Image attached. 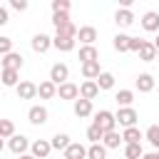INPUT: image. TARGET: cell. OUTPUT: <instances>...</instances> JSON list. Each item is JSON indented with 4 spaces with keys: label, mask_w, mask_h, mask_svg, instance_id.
I'll return each instance as SVG.
<instances>
[{
    "label": "cell",
    "mask_w": 159,
    "mask_h": 159,
    "mask_svg": "<svg viewBox=\"0 0 159 159\" xmlns=\"http://www.w3.org/2000/svg\"><path fill=\"white\" fill-rule=\"evenodd\" d=\"M94 124L107 134V132H114V127H117V114H112V112H107V109H102V112H97L94 114Z\"/></svg>",
    "instance_id": "obj_1"
},
{
    "label": "cell",
    "mask_w": 159,
    "mask_h": 159,
    "mask_svg": "<svg viewBox=\"0 0 159 159\" xmlns=\"http://www.w3.org/2000/svg\"><path fill=\"white\" fill-rule=\"evenodd\" d=\"M137 119H139V114H137L134 107H119V112H117V122H119L124 129L137 127Z\"/></svg>",
    "instance_id": "obj_2"
},
{
    "label": "cell",
    "mask_w": 159,
    "mask_h": 159,
    "mask_svg": "<svg viewBox=\"0 0 159 159\" xmlns=\"http://www.w3.org/2000/svg\"><path fill=\"white\" fill-rule=\"evenodd\" d=\"M67 77H70V70H67V65L57 62V65H52V67H50V80H52L57 87H60V84H65V82H70Z\"/></svg>",
    "instance_id": "obj_3"
},
{
    "label": "cell",
    "mask_w": 159,
    "mask_h": 159,
    "mask_svg": "<svg viewBox=\"0 0 159 159\" xmlns=\"http://www.w3.org/2000/svg\"><path fill=\"white\" fill-rule=\"evenodd\" d=\"M97 94H99V84H97V80H84V82L80 84V97H82V99H89V102H92Z\"/></svg>",
    "instance_id": "obj_4"
},
{
    "label": "cell",
    "mask_w": 159,
    "mask_h": 159,
    "mask_svg": "<svg viewBox=\"0 0 159 159\" xmlns=\"http://www.w3.org/2000/svg\"><path fill=\"white\" fill-rule=\"evenodd\" d=\"M57 94H60V99H80V87L75 84V82H65V84H60L57 87Z\"/></svg>",
    "instance_id": "obj_5"
},
{
    "label": "cell",
    "mask_w": 159,
    "mask_h": 159,
    "mask_svg": "<svg viewBox=\"0 0 159 159\" xmlns=\"http://www.w3.org/2000/svg\"><path fill=\"white\" fill-rule=\"evenodd\" d=\"M17 97H20V99H32V97H37V84L30 82V80H22V82L17 84Z\"/></svg>",
    "instance_id": "obj_6"
},
{
    "label": "cell",
    "mask_w": 159,
    "mask_h": 159,
    "mask_svg": "<svg viewBox=\"0 0 159 159\" xmlns=\"http://www.w3.org/2000/svg\"><path fill=\"white\" fill-rule=\"evenodd\" d=\"M27 119H30V124L40 127V124H45V122H47V109H45V107H40V104H35V107H30Z\"/></svg>",
    "instance_id": "obj_7"
},
{
    "label": "cell",
    "mask_w": 159,
    "mask_h": 159,
    "mask_svg": "<svg viewBox=\"0 0 159 159\" xmlns=\"http://www.w3.org/2000/svg\"><path fill=\"white\" fill-rule=\"evenodd\" d=\"M142 27L147 32H159V12H154V10L144 12L142 15Z\"/></svg>",
    "instance_id": "obj_8"
},
{
    "label": "cell",
    "mask_w": 159,
    "mask_h": 159,
    "mask_svg": "<svg viewBox=\"0 0 159 159\" xmlns=\"http://www.w3.org/2000/svg\"><path fill=\"white\" fill-rule=\"evenodd\" d=\"M30 45H32V50H35V52H40V55H42V52H47V50L52 47V37H47L45 32H40V35H35V37H32V42H30Z\"/></svg>",
    "instance_id": "obj_9"
},
{
    "label": "cell",
    "mask_w": 159,
    "mask_h": 159,
    "mask_svg": "<svg viewBox=\"0 0 159 159\" xmlns=\"http://www.w3.org/2000/svg\"><path fill=\"white\" fill-rule=\"evenodd\" d=\"M80 60H82V65H87V62H99L97 47H94V45H82V47H80Z\"/></svg>",
    "instance_id": "obj_10"
},
{
    "label": "cell",
    "mask_w": 159,
    "mask_h": 159,
    "mask_svg": "<svg viewBox=\"0 0 159 159\" xmlns=\"http://www.w3.org/2000/svg\"><path fill=\"white\" fill-rule=\"evenodd\" d=\"M7 149H10L12 154L22 157V154H25V149H27V139H25V137H20V134H15L12 139H7Z\"/></svg>",
    "instance_id": "obj_11"
},
{
    "label": "cell",
    "mask_w": 159,
    "mask_h": 159,
    "mask_svg": "<svg viewBox=\"0 0 159 159\" xmlns=\"http://www.w3.org/2000/svg\"><path fill=\"white\" fill-rule=\"evenodd\" d=\"M50 152H52V142L37 139V142L32 144V157H35V159H45V157H50Z\"/></svg>",
    "instance_id": "obj_12"
},
{
    "label": "cell",
    "mask_w": 159,
    "mask_h": 159,
    "mask_svg": "<svg viewBox=\"0 0 159 159\" xmlns=\"http://www.w3.org/2000/svg\"><path fill=\"white\" fill-rule=\"evenodd\" d=\"M37 94H40L42 99H52V97L57 94V84H55L52 80H45V82L37 84Z\"/></svg>",
    "instance_id": "obj_13"
},
{
    "label": "cell",
    "mask_w": 159,
    "mask_h": 159,
    "mask_svg": "<svg viewBox=\"0 0 159 159\" xmlns=\"http://www.w3.org/2000/svg\"><path fill=\"white\" fill-rule=\"evenodd\" d=\"M77 37H80L82 45H94V40H97V30H94L92 25H84V27H80Z\"/></svg>",
    "instance_id": "obj_14"
},
{
    "label": "cell",
    "mask_w": 159,
    "mask_h": 159,
    "mask_svg": "<svg viewBox=\"0 0 159 159\" xmlns=\"http://www.w3.org/2000/svg\"><path fill=\"white\" fill-rule=\"evenodd\" d=\"M52 47H57L60 52H70V50H75V40L65 37V35H55L52 37Z\"/></svg>",
    "instance_id": "obj_15"
},
{
    "label": "cell",
    "mask_w": 159,
    "mask_h": 159,
    "mask_svg": "<svg viewBox=\"0 0 159 159\" xmlns=\"http://www.w3.org/2000/svg\"><path fill=\"white\" fill-rule=\"evenodd\" d=\"M62 154H65V159H84V157H87V149H84L82 144L72 142V144H70V147H67Z\"/></svg>",
    "instance_id": "obj_16"
},
{
    "label": "cell",
    "mask_w": 159,
    "mask_h": 159,
    "mask_svg": "<svg viewBox=\"0 0 159 159\" xmlns=\"http://www.w3.org/2000/svg\"><path fill=\"white\" fill-rule=\"evenodd\" d=\"M114 22H117L119 27H129V25L134 22V15H132V10H129V7H122V10H117V15H114Z\"/></svg>",
    "instance_id": "obj_17"
},
{
    "label": "cell",
    "mask_w": 159,
    "mask_h": 159,
    "mask_svg": "<svg viewBox=\"0 0 159 159\" xmlns=\"http://www.w3.org/2000/svg\"><path fill=\"white\" fill-rule=\"evenodd\" d=\"M20 67H22V57L17 52H10L2 57V70H17L20 72Z\"/></svg>",
    "instance_id": "obj_18"
},
{
    "label": "cell",
    "mask_w": 159,
    "mask_h": 159,
    "mask_svg": "<svg viewBox=\"0 0 159 159\" xmlns=\"http://www.w3.org/2000/svg\"><path fill=\"white\" fill-rule=\"evenodd\" d=\"M92 114V102L89 99H77L75 102V117H80V119H84V117H89Z\"/></svg>",
    "instance_id": "obj_19"
},
{
    "label": "cell",
    "mask_w": 159,
    "mask_h": 159,
    "mask_svg": "<svg viewBox=\"0 0 159 159\" xmlns=\"http://www.w3.org/2000/svg\"><path fill=\"white\" fill-rule=\"evenodd\" d=\"M139 60H144V62L157 60V47H154V42H147V40H144V45H142V50H139Z\"/></svg>",
    "instance_id": "obj_20"
},
{
    "label": "cell",
    "mask_w": 159,
    "mask_h": 159,
    "mask_svg": "<svg viewBox=\"0 0 159 159\" xmlns=\"http://www.w3.org/2000/svg\"><path fill=\"white\" fill-rule=\"evenodd\" d=\"M82 75H84V80H97V77L102 75L99 62H87V65H82Z\"/></svg>",
    "instance_id": "obj_21"
},
{
    "label": "cell",
    "mask_w": 159,
    "mask_h": 159,
    "mask_svg": "<svg viewBox=\"0 0 159 159\" xmlns=\"http://www.w3.org/2000/svg\"><path fill=\"white\" fill-rule=\"evenodd\" d=\"M137 89L144 92V94L152 92V89H154V77H152V75H139V77H137Z\"/></svg>",
    "instance_id": "obj_22"
},
{
    "label": "cell",
    "mask_w": 159,
    "mask_h": 159,
    "mask_svg": "<svg viewBox=\"0 0 159 159\" xmlns=\"http://www.w3.org/2000/svg\"><path fill=\"white\" fill-rule=\"evenodd\" d=\"M122 137H124V144H139V142H142V132H139V127H129V129H124Z\"/></svg>",
    "instance_id": "obj_23"
},
{
    "label": "cell",
    "mask_w": 159,
    "mask_h": 159,
    "mask_svg": "<svg viewBox=\"0 0 159 159\" xmlns=\"http://www.w3.org/2000/svg\"><path fill=\"white\" fill-rule=\"evenodd\" d=\"M102 142H104V147H107V149H117V147H119V142H124V137L114 129V132H107Z\"/></svg>",
    "instance_id": "obj_24"
},
{
    "label": "cell",
    "mask_w": 159,
    "mask_h": 159,
    "mask_svg": "<svg viewBox=\"0 0 159 159\" xmlns=\"http://www.w3.org/2000/svg\"><path fill=\"white\" fill-rule=\"evenodd\" d=\"M112 45H114V50H117V52H129L132 37H129V35H122V32H119V35L114 37V42H112Z\"/></svg>",
    "instance_id": "obj_25"
},
{
    "label": "cell",
    "mask_w": 159,
    "mask_h": 159,
    "mask_svg": "<svg viewBox=\"0 0 159 159\" xmlns=\"http://www.w3.org/2000/svg\"><path fill=\"white\" fill-rule=\"evenodd\" d=\"M144 149L142 144H124V159H142Z\"/></svg>",
    "instance_id": "obj_26"
},
{
    "label": "cell",
    "mask_w": 159,
    "mask_h": 159,
    "mask_svg": "<svg viewBox=\"0 0 159 159\" xmlns=\"http://www.w3.org/2000/svg\"><path fill=\"white\" fill-rule=\"evenodd\" d=\"M17 77H20L17 70H2V84H5V87H17V84H20Z\"/></svg>",
    "instance_id": "obj_27"
},
{
    "label": "cell",
    "mask_w": 159,
    "mask_h": 159,
    "mask_svg": "<svg viewBox=\"0 0 159 159\" xmlns=\"http://www.w3.org/2000/svg\"><path fill=\"white\" fill-rule=\"evenodd\" d=\"M114 99H117V104H119V107H132V99H134V92H132V89H119Z\"/></svg>",
    "instance_id": "obj_28"
},
{
    "label": "cell",
    "mask_w": 159,
    "mask_h": 159,
    "mask_svg": "<svg viewBox=\"0 0 159 159\" xmlns=\"http://www.w3.org/2000/svg\"><path fill=\"white\" fill-rule=\"evenodd\" d=\"M87 159H107V147L104 144H92L87 149Z\"/></svg>",
    "instance_id": "obj_29"
},
{
    "label": "cell",
    "mask_w": 159,
    "mask_h": 159,
    "mask_svg": "<svg viewBox=\"0 0 159 159\" xmlns=\"http://www.w3.org/2000/svg\"><path fill=\"white\" fill-rule=\"evenodd\" d=\"M0 137L2 139H12L15 137V124L10 119H0Z\"/></svg>",
    "instance_id": "obj_30"
},
{
    "label": "cell",
    "mask_w": 159,
    "mask_h": 159,
    "mask_svg": "<svg viewBox=\"0 0 159 159\" xmlns=\"http://www.w3.org/2000/svg\"><path fill=\"white\" fill-rule=\"evenodd\" d=\"M70 144H72V142H70L67 134H55V137H52V149H57V152H65Z\"/></svg>",
    "instance_id": "obj_31"
},
{
    "label": "cell",
    "mask_w": 159,
    "mask_h": 159,
    "mask_svg": "<svg viewBox=\"0 0 159 159\" xmlns=\"http://www.w3.org/2000/svg\"><path fill=\"white\" fill-rule=\"evenodd\" d=\"M97 84H99V89H112L114 87V75L112 72H102L97 77Z\"/></svg>",
    "instance_id": "obj_32"
},
{
    "label": "cell",
    "mask_w": 159,
    "mask_h": 159,
    "mask_svg": "<svg viewBox=\"0 0 159 159\" xmlns=\"http://www.w3.org/2000/svg\"><path fill=\"white\" fill-rule=\"evenodd\" d=\"M67 22H72L67 12H52V25H55V30H60V27H65Z\"/></svg>",
    "instance_id": "obj_33"
},
{
    "label": "cell",
    "mask_w": 159,
    "mask_h": 159,
    "mask_svg": "<svg viewBox=\"0 0 159 159\" xmlns=\"http://www.w3.org/2000/svg\"><path fill=\"white\" fill-rule=\"evenodd\" d=\"M87 139H89L92 144H99V139H104V132H102L97 124H92V127L87 129Z\"/></svg>",
    "instance_id": "obj_34"
},
{
    "label": "cell",
    "mask_w": 159,
    "mask_h": 159,
    "mask_svg": "<svg viewBox=\"0 0 159 159\" xmlns=\"http://www.w3.org/2000/svg\"><path fill=\"white\" fill-rule=\"evenodd\" d=\"M144 137H147V139H149V142L159 149V124H152V127L144 132Z\"/></svg>",
    "instance_id": "obj_35"
},
{
    "label": "cell",
    "mask_w": 159,
    "mask_h": 159,
    "mask_svg": "<svg viewBox=\"0 0 159 159\" xmlns=\"http://www.w3.org/2000/svg\"><path fill=\"white\" fill-rule=\"evenodd\" d=\"M77 32H80V30L75 27V22H67L65 27H60V30H57V35H65V37H72V40L77 37Z\"/></svg>",
    "instance_id": "obj_36"
},
{
    "label": "cell",
    "mask_w": 159,
    "mask_h": 159,
    "mask_svg": "<svg viewBox=\"0 0 159 159\" xmlns=\"http://www.w3.org/2000/svg\"><path fill=\"white\" fill-rule=\"evenodd\" d=\"M52 12H70V2L67 0H55L52 2Z\"/></svg>",
    "instance_id": "obj_37"
},
{
    "label": "cell",
    "mask_w": 159,
    "mask_h": 159,
    "mask_svg": "<svg viewBox=\"0 0 159 159\" xmlns=\"http://www.w3.org/2000/svg\"><path fill=\"white\" fill-rule=\"evenodd\" d=\"M10 50H12V40L10 37H0V52H2V57L10 55Z\"/></svg>",
    "instance_id": "obj_38"
},
{
    "label": "cell",
    "mask_w": 159,
    "mask_h": 159,
    "mask_svg": "<svg viewBox=\"0 0 159 159\" xmlns=\"http://www.w3.org/2000/svg\"><path fill=\"white\" fill-rule=\"evenodd\" d=\"M142 45H144V40H139V37H132V45H129V52H139V50H142Z\"/></svg>",
    "instance_id": "obj_39"
},
{
    "label": "cell",
    "mask_w": 159,
    "mask_h": 159,
    "mask_svg": "<svg viewBox=\"0 0 159 159\" xmlns=\"http://www.w3.org/2000/svg\"><path fill=\"white\" fill-rule=\"evenodd\" d=\"M10 5H12L15 10H27V0H12Z\"/></svg>",
    "instance_id": "obj_40"
},
{
    "label": "cell",
    "mask_w": 159,
    "mask_h": 159,
    "mask_svg": "<svg viewBox=\"0 0 159 159\" xmlns=\"http://www.w3.org/2000/svg\"><path fill=\"white\" fill-rule=\"evenodd\" d=\"M5 22H7V10L0 7V25H5Z\"/></svg>",
    "instance_id": "obj_41"
},
{
    "label": "cell",
    "mask_w": 159,
    "mask_h": 159,
    "mask_svg": "<svg viewBox=\"0 0 159 159\" xmlns=\"http://www.w3.org/2000/svg\"><path fill=\"white\" fill-rule=\"evenodd\" d=\"M142 159H159V154H157V152H152V154H144Z\"/></svg>",
    "instance_id": "obj_42"
},
{
    "label": "cell",
    "mask_w": 159,
    "mask_h": 159,
    "mask_svg": "<svg viewBox=\"0 0 159 159\" xmlns=\"http://www.w3.org/2000/svg\"><path fill=\"white\" fill-rule=\"evenodd\" d=\"M20 159H35V157H32V154H22Z\"/></svg>",
    "instance_id": "obj_43"
},
{
    "label": "cell",
    "mask_w": 159,
    "mask_h": 159,
    "mask_svg": "<svg viewBox=\"0 0 159 159\" xmlns=\"http://www.w3.org/2000/svg\"><path fill=\"white\" fill-rule=\"evenodd\" d=\"M154 47H157V50H159V35H157V40H154Z\"/></svg>",
    "instance_id": "obj_44"
},
{
    "label": "cell",
    "mask_w": 159,
    "mask_h": 159,
    "mask_svg": "<svg viewBox=\"0 0 159 159\" xmlns=\"http://www.w3.org/2000/svg\"><path fill=\"white\" fill-rule=\"evenodd\" d=\"M157 57H159V50H157Z\"/></svg>",
    "instance_id": "obj_45"
},
{
    "label": "cell",
    "mask_w": 159,
    "mask_h": 159,
    "mask_svg": "<svg viewBox=\"0 0 159 159\" xmlns=\"http://www.w3.org/2000/svg\"><path fill=\"white\" fill-rule=\"evenodd\" d=\"M157 154H159V152H157Z\"/></svg>",
    "instance_id": "obj_46"
}]
</instances>
